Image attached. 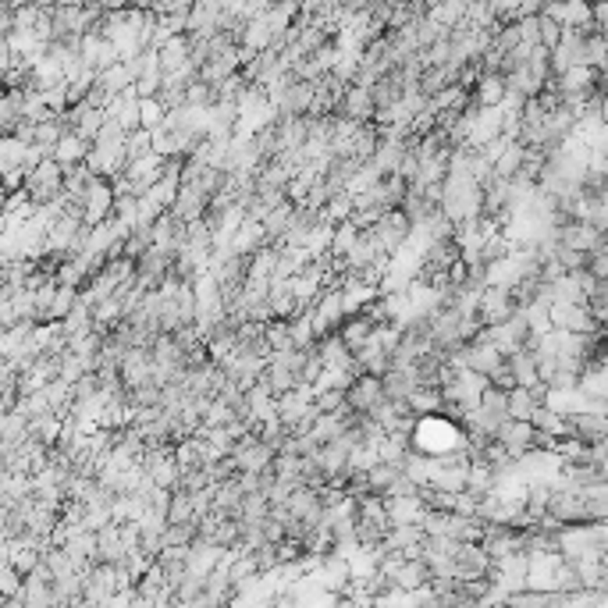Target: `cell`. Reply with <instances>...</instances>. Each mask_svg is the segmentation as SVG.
Returning <instances> with one entry per match:
<instances>
[{
	"mask_svg": "<svg viewBox=\"0 0 608 608\" xmlns=\"http://www.w3.org/2000/svg\"><path fill=\"white\" fill-rule=\"evenodd\" d=\"M562 32H566V25H562V22H555L552 14H544V11H541V43H544L548 50H555V47L562 43Z\"/></svg>",
	"mask_w": 608,
	"mask_h": 608,
	"instance_id": "cell-31",
	"label": "cell"
},
{
	"mask_svg": "<svg viewBox=\"0 0 608 608\" xmlns=\"http://www.w3.org/2000/svg\"><path fill=\"white\" fill-rule=\"evenodd\" d=\"M381 178H385V175H381V168H378L374 161H363V164H360V171L349 178V186H345V189H349L352 196H360V193H370Z\"/></svg>",
	"mask_w": 608,
	"mask_h": 608,
	"instance_id": "cell-25",
	"label": "cell"
},
{
	"mask_svg": "<svg viewBox=\"0 0 608 608\" xmlns=\"http://www.w3.org/2000/svg\"><path fill=\"white\" fill-rule=\"evenodd\" d=\"M374 93L370 90H363V86H349L345 90V97H342V107H338V114H345V117H356V121H374Z\"/></svg>",
	"mask_w": 608,
	"mask_h": 608,
	"instance_id": "cell-13",
	"label": "cell"
},
{
	"mask_svg": "<svg viewBox=\"0 0 608 608\" xmlns=\"http://www.w3.org/2000/svg\"><path fill=\"white\" fill-rule=\"evenodd\" d=\"M470 93H473V100L481 103V107H499L508 93L506 75H502V72H484V75H481V83H477Z\"/></svg>",
	"mask_w": 608,
	"mask_h": 608,
	"instance_id": "cell-15",
	"label": "cell"
},
{
	"mask_svg": "<svg viewBox=\"0 0 608 608\" xmlns=\"http://www.w3.org/2000/svg\"><path fill=\"white\" fill-rule=\"evenodd\" d=\"M409 231H413V221L405 217L403 206L385 210V213H381V221L374 224V235H378V242H381V249H385L388 256H395L405 242H409Z\"/></svg>",
	"mask_w": 608,
	"mask_h": 608,
	"instance_id": "cell-1",
	"label": "cell"
},
{
	"mask_svg": "<svg viewBox=\"0 0 608 608\" xmlns=\"http://www.w3.org/2000/svg\"><path fill=\"white\" fill-rule=\"evenodd\" d=\"M121 381H125L128 392L139 388V385H150L153 381V349L132 345L125 352V360H121Z\"/></svg>",
	"mask_w": 608,
	"mask_h": 608,
	"instance_id": "cell-3",
	"label": "cell"
},
{
	"mask_svg": "<svg viewBox=\"0 0 608 608\" xmlns=\"http://www.w3.org/2000/svg\"><path fill=\"white\" fill-rule=\"evenodd\" d=\"M14 409H22L29 420H36V416H43V413H54V405L47 399V392H29V395H22Z\"/></svg>",
	"mask_w": 608,
	"mask_h": 608,
	"instance_id": "cell-29",
	"label": "cell"
},
{
	"mask_svg": "<svg viewBox=\"0 0 608 608\" xmlns=\"http://www.w3.org/2000/svg\"><path fill=\"white\" fill-rule=\"evenodd\" d=\"M374 331H378V324H374L363 309H360V313H349V317L338 324V334L345 338V345H349L352 352H356L360 345H367V342L374 338Z\"/></svg>",
	"mask_w": 608,
	"mask_h": 608,
	"instance_id": "cell-11",
	"label": "cell"
},
{
	"mask_svg": "<svg viewBox=\"0 0 608 608\" xmlns=\"http://www.w3.org/2000/svg\"><path fill=\"white\" fill-rule=\"evenodd\" d=\"M502 135V110L499 107H481L477 114H473V125H470V146H488V143H495Z\"/></svg>",
	"mask_w": 608,
	"mask_h": 608,
	"instance_id": "cell-8",
	"label": "cell"
},
{
	"mask_svg": "<svg viewBox=\"0 0 608 608\" xmlns=\"http://www.w3.org/2000/svg\"><path fill=\"white\" fill-rule=\"evenodd\" d=\"M313 103H317V83L296 79V83L285 90V97L278 100V110H282V114H313Z\"/></svg>",
	"mask_w": 608,
	"mask_h": 608,
	"instance_id": "cell-9",
	"label": "cell"
},
{
	"mask_svg": "<svg viewBox=\"0 0 608 608\" xmlns=\"http://www.w3.org/2000/svg\"><path fill=\"white\" fill-rule=\"evenodd\" d=\"M569 434L580 438V441L598 445V441L608 434V413L605 409H580V413H569Z\"/></svg>",
	"mask_w": 608,
	"mask_h": 608,
	"instance_id": "cell-6",
	"label": "cell"
},
{
	"mask_svg": "<svg viewBox=\"0 0 608 608\" xmlns=\"http://www.w3.org/2000/svg\"><path fill=\"white\" fill-rule=\"evenodd\" d=\"M317 409L320 413H349V399H345V388H327L317 395Z\"/></svg>",
	"mask_w": 608,
	"mask_h": 608,
	"instance_id": "cell-30",
	"label": "cell"
},
{
	"mask_svg": "<svg viewBox=\"0 0 608 608\" xmlns=\"http://www.w3.org/2000/svg\"><path fill=\"white\" fill-rule=\"evenodd\" d=\"M598 470H602V477H605V481H608V456H605V459H602V466H598Z\"/></svg>",
	"mask_w": 608,
	"mask_h": 608,
	"instance_id": "cell-37",
	"label": "cell"
},
{
	"mask_svg": "<svg viewBox=\"0 0 608 608\" xmlns=\"http://www.w3.org/2000/svg\"><path fill=\"white\" fill-rule=\"evenodd\" d=\"M150 477H153V484H157V488H178V484H182V466H178L175 452H171V456H164V459L150 470Z\"/></svg>",
	"mask_w": 608,
	"mask_h": 608,
	"instance_id": "cell-26",
	"label": "cell"
},
{
	"mask_svg": "<svg viewBox=\"0 0 608 608\" xmlns=\"http://www.w3.org/2000/svg\"><path fill=\"white\" fill-rule=\"evenodd\" d=\"M139 114H143V128H157L168 121V103L161 97H139Z\"/></svg>",
	"mask_w": 608,
	"mask_h": 608,
	"instance_id": "cell-27",
	"label": "cell"
},
{
	"mask_svg": "<svg viewBox=\"0 0 608 608\" xmlns=\"http://www.w3.org/2000/svg\"><path fill=\"white\" fill-rule=\"evenodd\" d=\"M114 200H117L114 182H110V178H97V182L90 186V193L83 196V217H86V224L107 221V217L114 213Z\"/></svg>",
	"mask_w": 608,
	"mask_h": 608,
	"instance_id": "cell-4",
	"label": "cell"
},
{
	"mask_svg": "<svg viewBox=\"0 0 608 608\" xmlns=\"http://www.w3.org/2000/svg\"><path fill=\"white\" fill-rule=\"evenodd\" d=\"M598 448H602V456H608V434L602 438V441H598Z\"/></svg>",
	"mask_w": 608,
	"mask_h": 608,
	"instance_id": "cell-36",
	"label": "cell"
},
{
	"mask_svg": "<svg viewBox=\"0 0 608 608\" xmlns=\"http://www.w3.org/2000/svg\"><path fill=\"white\" fill-rule=\"evenodd\" d=\"M72 388H75V399H93V395L100 392V378H97V370H90L86 378H79Z\"/></svg>",
	"mask_w": 608,
	"mask_h": 608,
	"instance_id": "cell-33",
	"label": "cell"
},
{
	"mask_svg": "<svg viewBox=\"0 0 608 608\" xmlns=\"http://www.w3.org/2000/svg\"><path fill=\"white\" fill-rule=\"evenodd\" d=\"M345 399H349V409H356V413H370V409H378V405L388 399V392H385V378L381 374H356V381L349 385V392H345Z\"/></svg>",
	"mask_w": 608,
	"mask_h": 608,
	"instance_id": "cell-2",
	"label": "cell"
},
{
	"mask_svg": "<svg viewBox=\"0 0 608 608\" xmlns=\"http://www.w3.org/2000/svg\"><path fill=\"white\" fill-rule=\"evenodd\" d=\"M405 403L416 416H434V413H445V392L438 385H416Z\"/></svg>",
	"mask_w": 608,
	"mask_h": 608,
	"instance_id": "cell-16",
	"label": "cell"
},
{
	"mask_svg": "<svg viewBox=\"0 0 608 608\" xmlns=\"http://www.w3.org/2000/svg\"><path fill=\"white\" fill-rule=\"evenodd\" d=\"M260 246H267V228H264V221L246 217V221H242V228L235 231V239H231V253H239V256H253Z\"/></svg>",
	"mask_w": 608,
	"mask_h": 608,
	"instance_id": "cell-10",
	"label": "cell"
},
{
	"mask_svg": "<svg viewBox=\"0 0 608 608\" xmlns=\"http://www.w3.org/2000/svg\"><path fill=\"white\" fill-rule=\"evenodd\" d=\"M399 473H403V466H395V463H378V466H370V470H367V491L388 495V488L399 481Z\"/></svg>",
	"mask_w": 608,
	"mask_h": 608,
	"instance_id": "cell-24",
	"label": "cell"
},
{
	"mask_svg": "<svg viewBox=\"0 0 608 608\" xmlns=\"http://www.w3.org/2000/svg\"><path fill=\"white\" fill-rule=\"evenodd\" d=\"M135 90H139V97H161V90H164V72H146V75H139V79H135Z\"/></svg>",
	"mask_w": 608,
	"mask_h": 608,
	"instance_id": "cell-32",
	"label": "cell"
},
{
	"mask_svg": "<svg viewBox=\"0 0 608 608\" xmlns=\"http://www.w3.org/2000/svg\"><path fill=\"white\" fill-rule=\"evenodd\" d=\"M506 360H508L512 378H516V385H526V388L544 385V381H541V370H537V352H534L530 345L519 349V352H512V356H506Z\"/></svg>",
	"mask_w": 608,
	"mask_h": 608,
	"instance_id": "cell-12",
	"label": "cell"
},
{
	"mask_svg": "<svg viewBox=\"0 0 608 608\" xmlns=\"http://www.w3.org/2000/svg\"><path fill=\"white\" fill-rule=\"evenodd\" d=\"M90 0H57V7H86Z\"/></svg>",
	"mask_w": 608,
	"mask_h": 608,
	"instance_id": "cell-34",
	"label": "cell"
},
{
	"mask_svg": "<svg viewBox=\"0 0 608 608\" xmlns=\"http://www.w3.org/2000/svg\"><path fill=\"white\" fill-rule=\"evenodd\" d=\"M90 150H93V143H90V139H83L79 132H72V128H68V132L61 135V143L54 146V157H57L65 168H72V164H83V161L90 157Z\"/></svg>",
	"mask_w": 608,
	"mask_h": 608,
	"instance_id": "cell-17",
	"label": "cell"
},
{
	"mask_svg": "<svg viewBox=\"0 0 608 608\" xmlns=\"http://www.w3.org/2000/svg\"><path fill=\"white\" fill-rule=\"evenodd\" d=\"M388 502V516H392V526L395 523H420L423 512H427V502L420 495H385Z\"/></svg>",
	"mask_w": 608,
	"mask_h": 608,
	"instance_id": "cell-14",
	"label": "cell"
},
{
	"mask_svg": "<svg viewBox=\"0 0 608 608\" xmlns=\"http://www.w3.org/2000/svg\"><path fill=\"white\" fill-rule=\"evenodd\" d=\"M29 146H32V143H25V139H18V135H4V139H0V168H4V171L25 168Z\"/></svg>",
	"mask_w": 608,
	"mask_h": 608,
	"instance_id": "cell-23",
	"label": "cell"
},
{
	"mask_svg": "<svg viewBox=\"0 0 608 608\" xmlns=\"http://www.w3.org/2000/svg\"><path fill=\"white\" fill-rule=\"evenodd\" d=\"M264 381L271 385V392H274V395H285V392H289V388H296L303 378H300L289 363H282V360H274V356H271V360H267V370H264Z\"/></svg>",
	"mask_w": 608,
	"mask_h": 608,
	"instance_id": "cell-19",
	"label": "cell"
},
{
	"mask_svg": "<svg viewBox=\"0 0 608 608\" xmlns=\"http://www.w3.org/2000/svg\"><path fill=\"white\" fill-rule=\"evenodd\" d=\"M466 367H473V370H481V374L495 378V374L506 367V352H502L495 342L477 338V342H470V345H466Z\"/></svg>",
	"mask_w": 608,
	"mask_h": 608,
	"instance_id": "cell-7",
	"label": "cell"
},
{
	"mask_svg": "<svg viewBox=\"0 0 608 608\" xmlns=\"http://www.w3.org/2000/svg\"><path fill=\"white\" fill-rule=\"evenodd\" d=\"M242 47H249V50H267L271 43H274V32H271V25H267V18H249L246 22V29H242V39H239Z\"/></svg>",
	"mask_w": 608,
	"mask_h": 608,
	"instance_id": "cell-22",
	"label": "cell"
},
{
	"mask_svg": "<svg viewBox=\"0 0 608 608\" xmlns=\"http://www.w3.org/2000/svg\"><path fill=\"white\" fill-rule=\"evenodd\" d=\"M495 438H499L508 452H512V459H519V456H526V452L534 448V441H537V427H534L530 420H512V416H508L506 423L499 427V434H495Z\"/></svg>",
	"mask_w": 608,
	"mask_h": 608,
	"instance_id": "cell-5",
	"label": "cell"
},
{
	"mask_svg": "<svg viewBox=\"0 0 608 608\" xmlns=\"http://www.w3.org/2000/svg\"><path fill=\"white\" fill-rule=\"evenodd\" d=\"M296 206H300V203L285 200L278 203V206H271V213L264 217V228H267V242H271V246H278V242L285 239V231H289V224H292V217H296Z\"/></svg>",
	"mask_w": 608,
	"mask_h": 608,
	"instance_id": "cell-18",
	"label": "cell"
},
{
	"mask_svg": "<svg viewBox=\"0 0 608 608\" xmlns=\"http://www.w3.org/2000/svg\"><path fill=\"white\" fill-rule=\"evenodd\" d=\"M25 4H36V7H57V0H25Z\"/></svg>",
	"mask_w": 608,
	"mask_h": 608,
	"instance_id": "cell-35",
	"label": "cell"
},
{
	"mask_svg": "<svg viewBox=\"0 0 608 608\" xmlns=\"http://www.w3.org/2000/svg\"><path fill=\"white\" fill-rule=\"evenodd\" d=\"M210 196H203L196 186H182V193H178V203L171 206L182 221H196V217H203L206 213V206H210Z\"/></svg>",
	"mask_w": 608,
	"mask_h": 608,
	"instance_id": "cell-21",
	"label": "cell"
},
{
	"mask_svg": "<svg viewBox=\"0 0 608 608\" xmlns=\"http://www.w3.org/2000/svg\"><path fill=\"white\" fill-rule=\"evenodd\" d=\"M79 292L83 289H75V285H57V296H54V306H50V320H65L79 303Z\"/></svg>",
	"mask_w": 608,
	"mask_h": 608,
	"instance_id": "cell-28",
	"label": "cell"
},
{
	"mask_svg": "<svg viewBox=\"0 0 608 608\" xmlns=\"http://www.w3.org/2000/svg\"><path fill=\"white\" fill-rule=\"evenodd\" d=\"M97 86H100V90H107L110 97H117L121 90L135 86V75H132L128 61H117V65H110V68H100V75H97Z\"/></svg>",
	"mask_w": 608,
	"mask_h": 608,
	"instance_id": "cell-20",
	"label": "cell"
}]
</instances>
